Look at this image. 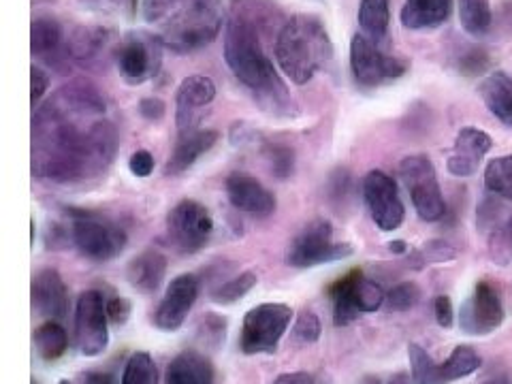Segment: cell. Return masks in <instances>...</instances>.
Instances as JSON below:
<instances>
[{
  "label": "cell",
  "mask_w": 512,
  "mask_h": 384,
  "mask_svg": "<svg viewBox=\"0 0 512 384\" xmlns=\"http://www.w3.org/2000/svg\"><path fill=\"white\" fill-rule=\"evenodd\" d=\"M491 146L493 141L485 131L472 126L461 128L455 139L453 156L448 158V171L457 175V178H470V175L478 171L480 163H483V158L491 150Z\"/></svg>",
  "instance_id": "obj_20"
},
{
  "label": "cell",
  "mask_w": 512,
  "mask_h": 384,
  "mask_svg": "<svg viewBox=\"0 0 512 384\" xmlns=\"http://www.w3.org/2000/svg\"><path fill=\"white\" fill-rule=\"evenodd\" d=\"M453 11V0H406L402 24L410 30H429L442 26Z\"/></svg>",
  "instance_id": "obj_26"
},
{
  "label": "cell",
  "mask_w": 512,
  "mask_h": 384,
  "mask_svg": "<svg viewBox=\"0 0 512 384\" xmlns=\"http://www.w3.org/2000/svg\"><path fill=\"white\" fill-rule=\"evenodd\" d=\"M32 56L39 60H45L50 64H58L62 58H69L67 45H64V32L58 20L50 18V15H39L32 20Z\"/></svg>",
  "instance_id": "obj_24"
},
{
  "label": "cell",
  "mask_w": 512,
  "mask_h": 384,
  "mask_svg": "<svg viewBox=\"0 0 512 384\" xmlns=\"http://www.w3.org/2000/svg\"><path fill=\"white\" fill-rule=\"evenodd\" d=\"M109 39V30L101 26H84L77 28L67 41V54L73 60L90 62L99 56Z\"/></svg>",
  "instance_id": "obj_29"
},
{
  "label": "cell",
  "mask_w": 512,
  "mask_h": 384,
  "mask_svg": "<svg viewBox=\"0 0 512 384\" xmlns=\"http://www.w3.org/2000/svg\"><path fill=\"white\" fill-rule=\"evenodd\" d=\"M404 250H406L404 242H393L391 244V252H404Z\"/></svg>",
  "instance_id": "obj_49"
},
{
  "label": "cell",
  "mask_w": 512,
  "mask_h": 384,
  "mask_svg": "<svg viewBox=\"0 0 512 384\" xmlns=\"http://www.w3.org/2000/svg\"><path fill=\"white\" fill-rule=\"evenodd\" d=\"M461 329L470 335H487L504 323V306L498 288L491 282H478L472 297L463 303L459 316Z\"/></svg>",
  "instance_id": "obj_16"
},
{
  "label": "cell",
  "mask_w": 512,
  "mask_h": 384,
  "mask_svg": "<svg viewBox=\"0 0 512 384\" xmlns=\"http://www.w3.org/2000/svg\"><path fill=\"white\" fill-rule=\"evenodd\" d=\"M165 384H214V367L201 352L184 350L169 363Z\"/></svg>",
  "instance_id": "obj_25"
},
{
  "label": "cell",
  "mask_w": 512,
  "mask_h": 384,
  "mask_svg": "<svg viewBox=\"0 0 512 384\" xmlns=\"http://www.w3.org/2000/svg\"><path fill=\"white\" fill-rule=\"evenodd\" d=\"M167 271V259L156 250H146L128 263L126 278L143 293H154L163 284Z\"/></svg>",
  "instance_id": "obj_27"
},
{
  "label": "cell",
  "mask_w": 512,
  "mask_h": 384,
  "mask_svg": "<svg viewBox=\"0 0 512 384\" xmlns=\"http://www.w3.org/2000/svg\"><path fill=\"white\" fill-rule=\"evenodd\" d=\"M216 99V84L205 75H190L178 88L175 94V122L178 131H197L205 109Z\"/></svg>",
  "instance_id": "obj_17"
},
{
  "label": "cell",
  "mask_w": 512,
  "mask_h": 384,
  "mask_svg": "<svg viewBox=\"0 0 512 384\" xmlns=\"http://www.w3.org/2000/svg\"><path fill=\"white\" fill-rule=\"evenodd\" d=\"M118 150V131L107 118V101L86 79L52 94L32 116V173L58 184L103 175Z\"/></svg>",
  "instance_id": "obj_1"
},
{
  "label": "cell",
  "mask_w": 512,
  "mask_h": 384,
  "mask_svg": "<svg viewBox=\"0 0 512 384\" xmlns=\"http://www.w3.org/2000/svg\"><path fill=\"white\" fill-rule=\"evenodd\" d=\"M160 52H163V43L154 35H143V32L128 35L116 52L120 75L128 84L148 82L160 69Z\"/></svg>",
  "instance_id": "obj_15"
},
{
  "label": "cell",
  "mask_w": 512,
  "mask_h": 384,
  "mask_svg": "<svg viewBox=\"0 0 512 384\" xmlns=\"http://www.w3.org/2000/svg\"><path fill=\"white\" fill-rule=\"evenodd\" d=\"M139 111L146 120H160L165 116V103L160 99H154V96H150V99H143L139 103Z\"/></svg>",
  "instance_id": "obj_44"
},
{
  "label": "cell",
  "mask_w": 512,
  "mask_h": 384,
  "mask_svg": "<svg viewBox=\"0 0 512 384\" xmlns=\"http://www.w3.org/2000/svg\"><path fill=\"white\" fill-rule=\"evenodd\" d=\"M350 69L357 82L365 88H376L391 79L402 77L408 69V64L397 60L393 56L382 54L378 50V43L367 39L363 32L350 41Z\"/></svg>",
  "instance_id": "obj_11"
},
{
  "label": "cell",
  "mask_w": 512,
  "mask_h": 384,
  "mask_svg": "<svg viewBox=\"0 0 512 384\" xmlns=\"http://www.w3.org/2000/svg\"><path fill=\"white\" fill-rule=\"evenodd\" d=\"M389 384H412V382H410V378L406 374H397V376L391 378Z\"/></svg>",
  "instance_id": "obj_48"
},
{
  "label": "cell",
  "mask_w": 512,
  "mask_h": 384,
  "mask_svg": "<svg viewBox=\"0 0 512 384\" xmlns=\"http://www.w3.org/2000/svg\"><path fill=\"white\" fill-rule=\"evenodd\" d=\"M485 186L493 195L512 201V154L491 160L485 169Z\"/></svg>",
  "instance_id": "obj_33"
},
{
  "label": "cell",
  "mask_w": 512,
  "mask_h": 384,
  "mask_svg": "<svg viewBox=\"0 0 512 384\" xmlns=\"http://www.w3.org/2000/svg\"><path fill=\"white\" fill-rule=\"evenodd\" d=\"M141 11L152 35L178 54L212 43L222 28V0H143Z\"/></svg>",
  "instance_id": "obj_3"
},
{
  "label": "cell",
  "mask_w": 512,
  "mask_h": 384,
  "mask_svg": "<svg viewBox=\"0 0 512 384\" xmlns=\"http://www.w3.org/2000/svg\"><path fill=\"white\" fill-rule=\"evenodd\" d=\"M47 84H50V77L41 69V67H32L30 69V88H32V96L30 103L32 107H37L43 99V94L47 92Z\"/></svg>",
  "instance_id": "obj_39"
},
{
  "label": "cell",
  "mask_w": 512,
  "mask_h": 384,
  "mask_svg": "<svg viewBox=\"0 0 512 384\" xmlns=\"http://www.w3.org/2000/svg\"><path fill=\"white\" fill-rule=\"evenodd\" d=\"M282 20L271 0H233L224 24V60L235 77L271 109H288L286 86L265 54L261 35Z\"/></svg>",
  "instance_id": "obj_2"
},
{
  "label": "cell",
  "mask_w": 512,
  "mask_h": 384,
  "mask_svg": "<svg viewBox=\"0 0 512 384\" xmlns=\"http://www.w3.org/2000/svg\"><path fill=\"white\" fill-rule=\"evenodd\" d=\"M114 380H111L109 374H86L84 378V384H111Z\"/></svg>",
  "instance_id": "obj_46"
},
{
  "label": "cell",
  "mask_w": 512,
  "mask_h": 384,
  "mask_svg": "<svg viewBox=\"0 0 512 384\" xmlns=\"http://www.w3.org/2000/svg\"><path fill=\"white\" fill-rule=\"evenodd\" d=\"M363 197L372 220L380 231H395L402 227L406 210L399 199L397 184L384 171H370L363 180Z\"/></svg>",
  "instance_id": "obj_14"
},
{
  "label": "cell",
  "mask_w": 512,
  "mask_h": 384,
  "mask_svg": "<svg viewBox=\"0 0 512 384\" xmlns=\"http://www.w3.org/2000/svg\"><path fill=\"white\" fill-rule=\"evenodd\" d=\"M167 231L173 248L180 252L201 250L214 233V220L199 201L184 199L167 216Z\"/></svg>",
  "instance_id": "obj_12"
},
{
  "label": "cell",
  "mask_w": 512,
  "mask_h": 384,
  "mask_svg": "<svg viewBox=\"0 0 512 384\" xmlns=\"http://www.w3.org/2000/svg\"><path fill=\"white\" fill-rule=\"evenodd\" d=\"M408 359L414 384H451L480 367V357L472 346H457L444 363H436L419 344H410Z\"/></svg>",
  "instance_id": "obj_10"
},
{
  "label": "cell",
  "mask_w": 512,
  "mask_h": 384,
  "mask_svg": "<svg viewBox=\"0 0 512 384\" xmlns=\"http://www.w3.org/2000/svg\"><path fill=\"white\" fill-rule=\"evenodd\" d=\"M107 301L99 291L79 295L75 308V340L84 357H99L109 344Z\"/></svg>",
  "instance_id": "obj_13"
},
{
  "label": "cell",
  "mask_w": 512,
  "mask_h": 384,
  "mask_svg": "<svg viewBox=\"0 0 512 384\" xmlns=\"http://www.w3.org/2000/svg\"><path fill=\"white\" fill-rule=\"evenodd\" d=\"M399 175L410 190L412 205L419 218L427 222L440 220L446 212V203L431 160L427 156H408L399 163Z\"/></svg>",
  "instance_id": "obj_8"
},
{
  "label": "cell",
  "mask_w": 512,
  "mask_h": 384,
  "mask_svg": "<svg viewBox=\"0 0 512 384\" xmlns=\"http://www.w3.org/2000/svg\"><path fill=\"white\" fill-rule=\"evenodd\" d=\"M293 310L284 303H261L254 306L242 325L239 348L246 355H271L276 352L282 335L291 325Z\"/></svg>",
  "instance_id": "obj_7"
},
{
  "label": "cell",
  "mask_w": 512,
  "mask_h": 384,
  "mask_svg": "<svg viewBox=\"0 0 512 384\" xmlns=\"http://www.w3.org/2000/svg\"><path fill=\"white\" fill-rule=\"evenodd\" d=\"M218 141L216 131H203V128H197V131H186L180 133L178 141H175V148L165 165V175H180L186 169L197 163L199 156L205 154L207 150L214 148V143Z\"/></svg>",
  "instance_id": "obj_23"
},
{
  "label": "cell",
  "mask_w": 512,
  "mask_h": 384,
  "mask_svg": "<svg viewBox=\"0 0 512 384\" xmlns=\"http://www.w3.org/2000/svg\"><path fill=\"white\" fill-rule=\"evenodd\" d=\"M128 169H131L133 175H137V178H148V175L154 171V158L150 152L146 150H139L131 156V160H128Z\"/></svg>",
  "instance_id": "obj_40"
},
{
  "label": "cell",
  "mask_w": 512,
  "mask_h": 384,
  "mask_svg": "<svg viewBox=\"0 0 512 384\" xmlns=\"http://www.w3.org/2000/svg\"><path fill=\"white\" fill-rule=\"evenodd\" d=\"M274 384H314V378L306 372H293V374L278 376Z\"/></svg>",
  "instance_id": "obj_45"
},
{
  "label": "cell",
  "mask_w": 512,
  "mask_h": 384,
  "mask_svg": "<svg viewBox=\"0 0 512 384\" xmlns=\"http://www.w3.org/2000/svg\"><path fill=\"white\" fill-rule=\"evenodd\" d=\"M483 384H512V376H506V374H502V376H493V378L485 380Z\"/></svg>",
  "instance_id": "obj_47"
},
{
  "label": "cell",
  "mask_w": 512,
  "mask_h": 384,
  "mask_svg": "<svg viewBox=\"0 0 512 384\" xmlns=\"http://www.w3.org/2000/svg\"><path fill=\"white\" fill-rule=\"evenodd\" d=\"M32 306L50 318H62L67 312L69 293L56 269H41L32 278Z\"/></svg>",
  "instance_id": "obj_21"
},
{
  "label": "cell",
  "mask_w": 512,
  "mask_h": 384,
  "mask_svg": "<svg viewBox=\"0 0 512 384\" xmlns=\"http://www.w3.org/2000/svg\"><path fill=\"white\" fill-rule=\"evenodd\" d=\"M107 316L114 325H124L128 316H131V303H128L126 299L122 297H116L107 301Z\"/></svg>",
  "instance_id": "obj_41"
},
{
  "label": "cell",
  "mask_w": 512,
  "mask_h": 384,
  "mask_svg": "<svg viewBox=\"0 0 512 384\" xmlns=\"http://www.w3.org/2000/svg\"><path fill=\"white\" fill-rule=\"evenodd\" d=\"M391 0H361L359 5V24L363 35L372 39L374 43H380L387 39L391 11Z\"/></svg>",
  "instance_id": "obj_30"
},
{
  "label": "cell",
  "mask_w": 512,
  "mask_h": 384,
  "mask_svg": "<svg viewBox=\"0 0 512 384\" xmlns=\"http://www.w3.org/2000/svg\"><path fill=\"white\" fill-rule=\"evenodd\" d=\"M457 7L463 30L472 37H485L493 24L489 0H457Z\"/></svg>",
  "instance_id": "obj_31"
},
{
  "label": "cell",
  "mask_w": 512,
  "mask_h": 384,
  "mask_svg": "<svg viewBox=\"0 0 512 384\" xmlns=\"http://www.w3.org/2000/svg\"><path fill=\"white\" fill-rule=\"evenodd\" d=\"M419 299H421L419 286L414 282H402L397 284L393 291L387 293V306L389 310H395V312H406L414 308L416 303H419Z\"/></svg>",
  "instance_id": "obj_36"
},
{
  "label": "cell",
  "mask_w": 512,
  "mask_h": 384,
  "mask_svg": "<svg viewBox=\"0 0 512 384\" xmlns=\"http://www.w3.org/2000/svg\"><path fill=\"white\" fill-rule=\"evenodd\" d=\"M491 114L504 124H512V79L504 71H493L478 88Z\"/></svg>",
  "instance_id": "obj_28"
},
{
  "label": "cell",
  "mask_w": 512,
  "mask_h": 384,
  "mask_svg": "<svg viewBox=\"0 0 512 384\" xmlns=\"http://www.w3.org/2000/svg\"><path fill=\"white\" fill-rule=\"evenodd\" d=\"M352 254L350 244H333V229L327 220H314L303 227L286 250V263L308 269L333 261H342Z\"/></svg>",
  "instance_id": "obj_9"
},
{
  "label": "cell",
  "mask_w": 512,
  "mask_h": 384,
  "mask_svg": "<svg viewBox=\"0 0 512 384\" xmlns=\"http://www.w3.org/2000/svg\"><path fill=\"white\" fill-rule=\"evenodd\" d=\"M459 67H461L463 75H480L489 67V58L483 50H472L470 54L463 56Z\"/></svg>",
  "instance_id": "obj_38"
},
{
  "label": "cell",
  "mask_w": 512,
  "mask_h": 384,
  "mask_svg": "<svg viewBox=\"0 0 512 384\" xmlns=\"http://www.w3.org/2000/svg\"><path fill=\"white\" fill-rule=\"evenodd\" d=\"M457 252L448 246V244H444V242H429L427 246H425V256L429 261H434V263H442V261H451L453 256H455Z\"/></svg>",
  "instance_id": "obj_43"
},
{
  "label": "cell",
  "mask_w": 512,
  "mask_h": 384,
  "mask_svg": "<svg viewBox=\"0 0 512 384\" xmlns=\"http://www.w3.org/2000/svg\"><path fill=\"white\" fill-rule=\"evenodd\" d=\"M502 205L485 203L480 210V224L487 229V250L495 265H508L512 261V212L502 216Z\"/></svg>",
  "instance_id": "obj_22"
},
{
  "label": "cell",
  "mask_w": 512,
  "mask_h": 384,
  "mask_svg": "<svg viewBox=\"0 0 512 384\" xmlns=\"http://www.w3.org/2000/svg\"><path fill=\"white\" fill-rule=\"evenodd\" d=\"M329 295L333 301L335 327L355 323L359 316L376 312L387 301V293L382 291V286L363 278L361 269H352L350 274L333 282L329 286Z\"/></svg>",
  "instance_id": "obj_6"
},
{
  "label": "cell",
  "mask_w": 512,
  "mask_h": 384,
  "mask_svg": "<svg viewBox=\"0 0 512 384\" xmlns=\"http://www.w3.org/2000/svg\"><path fill=\"white\" fill-rule=\"evenodd\" d=\"M434 312H436V320H438V325H440V327H444V329L453 327L455 312H453V303H451V299H448L446 295L436 297V301H434Z\"/></svg>",
  "instance_id": "obj_42"
},
{
  "label": "cell",
  "mask_w": 512,
  "mask_h": 384,
  "mask_svg": "<svg viewBox=\"0 0 512 384\" xmlns=\"http://www.w3.org/2000/svg\"><path fill=\"white\" fill-rule=\"evenodd\" d=\"M60 384H69V380H62V382H60Z\"/></svg>",
  "instance_id": "obj_50"
},
{
  "label": "cell",
  "mask_w": 512,
  "mask_h": 384,
  "mask_svg": "<svg viewBox=\"0 0 512 384\" xmlns=\"http://www.w3.org/2000/svg\"><path fill=\"white\" fill-rule=\"evenodd\" d=\"M35 348L43 361L60 359L69 348L67 331L56 320H50L35 331Z\"/></svg>",
  "instance_id": "obj_32"
},
{
  "label": "cell",
  "mask_w": 512,
  "mask_h": 384,
  "mask_svg": "<svg viewBox=\"0 0 512 384\" xmlns=\"http://www.w3.org/2000/svg\"><path fill=\"white\" fill-rule=\"evenodd\" d=\"M122 384H158L156 363L148 352H135L128 359L122 374Z\"/></svg>",
  "instance_id": "obj_34"
},
{
  "label": "cell",
  "mask_w": 512,
  "mask_h": 384,
  "mask_svg": "<svg viewBox=\"0 0 512 384\" xmlns=\"http://www.w3.org/2000/svg\"><path fill=\"white\" fill-rule=\"evenodd\" d=\"M320 320L314 312L310 310H303L297 320H295V327H293V335L299 344H314L320 338Z\"/></svg>",
  "instance_id": "obj_37"
},
{
  "label": "cell",
  "mask_w": 512,
  "mask_h": 384,
  "mask_svg": "<svg viewBox=\"0 0 512 384\" xmlns=\"http://www.w3.org/2000/svg\"><path fill=\"white\" fill-rule=\"evenodd\" d=\"M276 60L293 84H308L333 60V45L325 24L310 13L286 20L276 37Z\"/></svg>",
  "instance_id": "obj_4"
},
{
  "label": "cell",
  "mask_w": 512,
  "mask_h": 384,
  "mask_svg": "<svg viewBox=\"0 0 512 384\" xmlns=\"http://www.w3.org/2000/svg\"><path fill=\"white\" fill-rule=\"evenodd\" d=\"M227 195L231 205L239 212L265 218L276 212V197L246 173H233L227 180Z\"/></svg>",
  "instance_id": "obj_19"
},
{
  "label": "cell",
  "mask_w": 512,
  "mask_h": 384,
  "mask_svg": "<svg viewBox=\"0 0 512 384\" xmlns=\"http://www.w3.org/2000/svg\"><path fill=\"white\" fill-rule=\"evenodd\" d=\"M71 239L79 254L90 261L105 263L126 248V233L107 218L90 212H71Z\"/></svg>",
  "instance_id": "obj_5"
},
{
  "label": "cell",
  "mask_w": 512,
  "mask_h": 384,
  "mask_svg": "<svg viewBox=\"0 0 512 384\" xmlns=\"http://www.w3.org/2000/svg\"><path fill=\"white\" fill-rule=\"evenodd\" d=\"M199 297V280L190 274H182L173 278L167 286V293L160 301V306L154 314V323L160 331H178L184 320L188 318V312L195 306Z\"/></svg>",
  "instance_id": "obj_18"
},
{
  "label": "cell",
  "mask_w": 512,
  "mask_h": 384,
  "mask_svg": "<svg viewBox=\"0 0 512 384\" xmlns=\"http://www.w3.org/2000/svg\"><path fill=\"white\" fill-rule=\"evenodd\" d=\"M256 282H259V278H256L254 271H244V274H239L227 284H222L218 291H214L212 299L216 303H222V306H229V303H235L242 297H246L256 286Z\"/></svg>",
  "instance_id": "obj_35"
}]
</instances>
